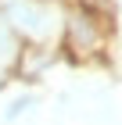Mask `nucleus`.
<instances>
[{
	"instance_id": "1",
	"label": "nucleus",
	"mask_w": 122,
	"mask_h": 125,
	"mask_svg": "<svg viewBox=\"0 0 122 125\" xmlns=\"http://www.w3.org/2000/svg\"><path fill=\"white\" fill-rule=\"evenodd\" d=\"M0 18L14 36H25L32 43L61 36V21H65L47 0H0Z\"/></svg>"
},
{
	"instance_id": "2",
	"label": "nucleus",
	"mask_w": 122,
	"mask_h": 125,
	"mask_svg": "<svg viewBox=\"0 0 122 125\" xmlns=\"http://www.w3.org/2000/svg\"><path fill=\"white\" fill-rule=\"evenodd\" d=\"M108 32H111V18L94 14L86 7H72L61 21V36H65V47L75 61H90L101 57L104 47H108Z\"/></svg>"
},
{
	"instance_id": "3",
	"label": "nucleus",
	"mask_w": 122,
	"mask_h": 125,
	"mask_svg": "<svg viewBox=\"0 0 122 125\" xmlns=\"http://www.w3.org/2000/svg\"><path fill=\"white\" fill-rule=\"evenodd\" d=\"M4 68H7V61H4V57H0V79H4Z\"/></svg>"
}]
</instances>
